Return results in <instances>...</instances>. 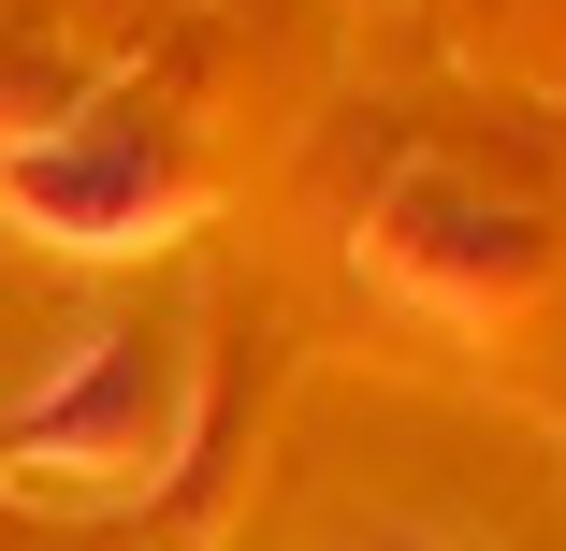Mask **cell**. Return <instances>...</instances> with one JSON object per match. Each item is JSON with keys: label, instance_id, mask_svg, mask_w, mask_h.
<instances>
[{"label": "cell", "instance_id": "cell-1", "mask_svg": "<svg viewBox=\"0 0 566 551\" xmlns=\"http://www.w3.org/2000/svg\"><path fill=\"white\" fill-rule=\"evenodd\" d=\"M0 203L30 233H59V247H146L175 218V131L146 102H87V117L0 146Z\"/></svg>", "mask_w": 566, "mask_h": 551}, {"label": "cell", "instance_id": "cell-2", "mask_svg": "<svg viewBox=\"0 0 566 551\" xmlns=\"http://www.w3.org/2000/svg\"><path fill=\"white\" fill-rule=\"evenodd\" d=\"M160 421H175V363L146 335H73V363L0 421V435H15V465L117 479V465H160Z\"/></svg>", "mask_w": 566, "mask_h": 551}, {"label": "cell", "instance_id": "cell-3", "mask_svg": "<svg viewBox=\"0 0 566 551\" xmlns=\"http://www.w3.org/2000/svg\"><path fill=\"white\" fill-rule=\"evenodd\" d=\"M378 247H392L407 276H480V262L523 276V262H537V247H523V218H494V203H465V189H407Z\"/></svg>", "mask_w": 566, "mask_h": 551}]
</instances>
